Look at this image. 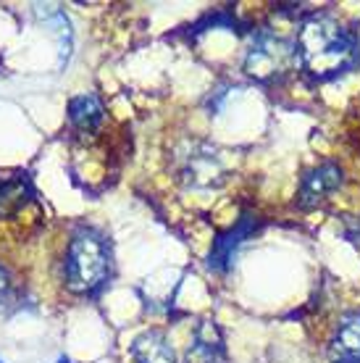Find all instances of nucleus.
I'll return each mask as SVG.
<instances>
[{"label": "nucleus", "instance_id": "11", "mask_svg": "<svg viewBox=\"0 0 360 363\" xmlns=\"http://www.w3.org/2000/svg\"><path fill=\"white\" fill-rule=\"evenodd\" d=\"M27 174H0V216H9L27 203Z\"/></svg>", "mask_w": 360, "mask_h": 363}, {"label": "nucleus", "instance_id": "14", "mask_svg": "<svg viewBox=\"0 0 360 363\" xmlns=\"http://www.w3.org/2000/svg\"><path fill=\"white\" fill-rule=\"evenodd\" d=\"M55 363H72V361H69V358H58Z\"/></svg>", "mask_w": 360, "mask_h": 363}, {"label": "nucleus", "instance_id": "9", "mask_svg": "<svg viewBox=\"0 0 360 363\" xmlns=\"http://www.w3.org/2000/svg\"><path fill=\"white\" fill-rule=\"evenodd\" d=\"M132 358H135V363H176L171 342L158 329L142 332L132 342Z\"/></svg>", "mask_w": 360, "mask_h": 363}, {"label": "nucleus", "instance_id": "10", "mask_svg": "<svg viewBox=\"0 0 360 363\" xmlns=\"http://www.w3.org/2000/svg\"><path fill=\"white\" fill-rule=\"evenodd\" d=\"M103 116H106L103 103L92 92H84V95H77V98L69 100V121L79 132H95L103 124Z\"/></svg>", "mask_w": 360, "mask_h": 363}, {"label": "nucleus", "instance_id": "12", "mask_svg": "<svg viewBox=\"0 0 360 363\" xmlns=\"http://www.w3.org/2000/svg\"><path fill=\"white\" fill-rule=\"evenodd\" d=\"M9 290H11V274L6 266L0 264V295H9Z\"/></svg>", "mask_w": 360, "mask_h": 363}, {"label": "nucleus", "instance_id": "8", "mask_svg": "<svg viewBox=\"0 0 360 363\" xmlns=\"http://www.w3.org/2000/svg\"><path fill=\"white\" fill-rule=\"evenodd\" d=\"M332 363H360V311L339 318L332 337Z\"/></svg>", "mask_w": 360, "mask_h": 363}, {"label": "nucleus", "instance_id": "15", "mask_svg": "<svg viewBox=\"0 0 360 363\" xmlns=\"http://www.w3.org/2000/svg\"><path fill=\"white\" fill-rule=\"evenodd\" d=\"M0 363H6V361H3V358H0Z\"/></svg>", "mask_w": 360, "mask_h": 363}, {"label": "nucleus", "instance_id": "4", "mask_svg": "<svg viewBox=\"0 0 360 363\" xmlns=\"http://www.w3.org/2000/svg\"><path fill=\"white\" fill-rule=\"evenodd\" d=\"M179 177L189 187H213L224 179V161L216 153V147L203 143H189L176 158Z\"/></svg>", "mask_w": 360, "mask_h": 363}, {"label": "nucleus", "instance_id": "2", "mask_svg": "<svg viewBox=\"0 0 360 363\" xmlns=\"http://www.w3.org/2000/svg\"><path fill=\"white\" fill-rule=\"evenodd\" d=\"M113 274V250L108 237L95 227H79L69 240L63 281L74 295H98Z\"/></svg>", "mask_w": 360, "mask_h": 363}, {"label": "nucleus", "instance_id": "1", "mask_svg": "<svg viewBox=\"0 0 360 363\" xmlns=\"http://www.w3.org/2000/svg\"><path fill=\"white\" fill-rule=\"evenodd\" d=\"M298 69L310 82H329L360 64L355 35L339 18L313 13L300 24L295 35Z\"/></svg>", "mask_w": 360, "mask_h": 363}, {"label": "nucleus", "instance_id": "6", "mask_svg": "<svg viewBox=\"0 0 360 363\" xmlns=\"http://www.w3.org/2000/svg\"><path fill=\"white\" fill-rule=\"evenodd\" d=\"M255 229H258V221H255V216L244 213V216L240 218V221H237L229 232L218 235V240L213 242V250H210V261H208V266H210L213 272H226V269L232 266V261H235L237 247L242 245L244 240H247Z\"/></svg>", "mask_w": 360, "mask_h": 363}, {"label": "nucleus", "instance_id": "3", "mask_svg": "<svg viewBox=\"0 0 360 363\" xmlns=\"http://www.w3.org/2000/svg\"><path fill=\"white\" fill-rule=\"evenodd\" d=\"M298 69V48L295 40L276 35L271 29H261L252 37L244 55V74L261 84L281 82L289 72Z\"/></svg>", "mask_w": 360, "mask_h": 363}, {"label": "nucleus", "instance_id": "5", "mask_svg": "<svg viewBox=\"0 0 360 363\" xmlns=\"http://www.w3.org/2000/svg\"><path fill=\"white\" fill-rule=\"evenodd\" d=\"M184 363H226L224 335L213 318H203L195 327Z\"/></svg>", "mask_w": 360, "mask_h": 363}, {"label": "nucleus", "instance_id": "13", "mask_svg": "<svg viewBox=\"0 0 360 363\" xmlns=\"http://www.w3.org/2000/svg\"><path fill=\"white\" fill-rule=\"evenodd\" d=\"M352 35H355V43H358V53H360V21H358V29H355Z\"/></svg>", "mask_w": 360, "mask_h": 363}, {"label": "nucleus", "instance_id": "7", "mask_svg": "<svg viewBox=\"0 0 360 363\" xmlns=\"http://www.w3.org/2000/svg\"><path fill=\"white\" fill-rule=\"evenodd\" d=\"M342 184V169L337 164H321L313 172H308L300 182L298 203L303 208H310L315 203H321L326 195H332Z\"/></svg>", "mask_w": 360, "mask_h": 363}]
</instances>
